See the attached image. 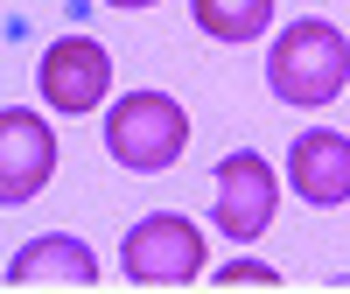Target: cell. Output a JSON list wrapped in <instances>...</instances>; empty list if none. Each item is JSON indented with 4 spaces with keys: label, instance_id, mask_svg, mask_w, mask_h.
Masks as SVG:
<instances>
[{
    "label": "cell",
    "instance_id": "8fae6325",
    "mask_svg": "<svg viewBox=\"0 0 350 294\" xmlns=\"http://www.w3.org/2000/svg\"><path fill=\"white\" fill-rule=\"evenodd\" d=\"M105 8H120V14H126V8H154V0H105Z\"/></svg>",
    "mask_w": 350,
    "mask_h": 294
},
{
    "label": "cell",
    "instance_id": "30bf717a",
    "mask_svg": "<svg viewBox=\"0 0 350 294\" xmlns=\"http://www.w3.org/2000/svg\"><path fill=\"white\" fill-rule=\"evenodd\" d=\"M217 287H280V267H267V259H224Z\"/></svg>",
    "mask_w": 350,
    "mask_h": 294
},
{
    "label": "cell",
    "instance_id": "9c48e42d",
    "mask_svg": "<svg viewBox=\"0 0 350 294\" xmlns=\"http://www.w3.org/2000/svg\"><path fill=\"white\" fill-rule=\"evenodd\" d=\"M189 14L211 42H259L273 28V0H189Z\"/></svg>",
    "mask_w": 350,
    "mask_h": 294
},
{
    "label": "cell",
    "instance_id": "7a4b0ae2",
    "mask_svg": "<svg viewBox=\"0 0 350 294\" xmlns=\"http://www.w3.org/2000/svg\"><path fill=\"white\" fill-rule=\"evenodd\" d=\"M189 147V112L168 92H126L105 105V155L126 175H168Z\"/></svg>",
    "mask_w": 350,
    "mask_h": 294
},
{
    "label": "cell",
    "instance_id": "6da1fadb",
    "mask_svg": "<svg viewBox=\"0 0 350 294\" xmlns=\"http://www.w3.org/2000/svg\"><path fill=\"white\" fill-rule=\"evenodd\" d=\"M267 84H273L280 105H301V112L336 105L343 84H350V36L323 14L287 21L273 36V49H267Z\"/></svg>",
    "mask_w": 350,
    "mask_h": 294
},
{
    "label": "cell",
    "instance_id": "3957f363",
    "mask_svg": "<svg viewBox=\"0 0 350 294\" xmlns=\"http://www.w3.org/2000/svg\"><path fill=\"white\" fill-rule=\"evenodd\" d=\"M120 267L133 287H189L211 259H203V231L183 211H148L120 239Z\"/></svg>",
    "mask_w": 350,
    "mask_h": 294
},
{
    "label": "cell",
    "instance_id": "277c9868",
    "mask_svg": "<svg viewBox=\"0 0 350 294\" xmlns=\"http://www.w3.org/2000/svg\"><path fill=\"white\" fill-rule=\"evenodd\" d=\"M273 211H280V175L267 168V155H252V147L224 155L217 161V196H211V224L231 245H252V239H267Z\"/></svg>",
    "mask_w": 350,
    "mask_h": 294
},
{
    "label": "cell",
    "instance_id": "5b68a950",
    "mask_svg": "<svg viewBox=\"0 0 350 294\" xmlns=\"http://www.w3.org/2000/svg\"><path fill=\"white\" fill-rule=\"evenodd\" d=\"M36 84H42L49 112L84 120V112H98L105 92H112V56H105V42H92V36H56V42L42 49V64H36Z\"/></svg>",
    "mask_w": 350,
    "mask_h": 294
},
{
    "label": "cell",
    "instance_id": "ba28073f",
    "mask_svg": "<svg viewBox=\"0 0 350 294\" xmlns=\"http://www.w3.org/2000/svg\"><path fill=\"white\" fill-rule=\"evenodd\" d=\"M8 280H64V287H92L98 280V252L70 239V231H42L8 259Z\"/></svg>",
    "mask_w": 350,
    "mask_h": 294
},
{
    "label": "cell",
    "instance_id": "8992f818",
    "mask_svg": "<svg viewBox=\"0 0 350 294\" xmlns=\"http://www.w3.org/2000/svg\"><path fill=\"white\" fill-rule=\"evenodd\" d=\"M49 175H56V133L42 112H28V105H8L0 112V203H36L49 189Z\"/></svg>",
    "mask_w": 350,
    "mask_h": 294
},
{
    "label": "cell",
    "instance_id": "52a82bcc",
    "mask_svg": "<svg viewBox=\"0 0 350 294\" xmlns=\"http://www.w3.org/2000/svg\"><path fill=\"white\" fill-rule=\"evenodd\" d=\"M287 183H295V196L308 211L350 203V133H336V126L295 133V147H287Z\"/></svg>",
    "mask_w": 350,
    "mask_h": 294
}]
</instances>
